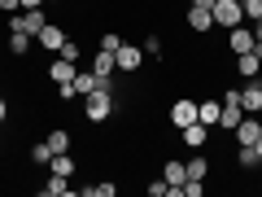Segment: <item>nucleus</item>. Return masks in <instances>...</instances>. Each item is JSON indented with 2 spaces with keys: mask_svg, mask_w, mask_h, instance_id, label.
Listing matches in <instances>:
<instances>
[{
  "mask_svg": "<svg viewBox=\"0 0 262 197\" xmlns=\"http://www.w3.org/2000/svg\"><path fill=\"white\" fill-rule=\"evenodd\" d=\"M22 9H44V0H18Z\"/></svg>",
  "mask_w": 262,
  "mask_h": 197,
  "instance_id": "c756f323",
  "label": "nucleus"
},
{
  "mask_svg": "<svg viewBox=\"0 0 262 197\" xmlns=\"http://www.w3.org/2000/svg\"><path fill=\"white\" fill-rule=\"evenodd\" d=\"M75 62H66V57H57L53 62V70H48V79H57V88H61V101L66 96H75Z\"/></svg>",
  "mask_w": 262,
  "mask_h": 197,
  "instance_id": "20e7f679",
  "label": "nucleus"
},
{
  "mask_svg": "<svg viewBox=\"0 0 262 197\" xmlns=\"http://www.w3.org/2000/svg\"><path fill=\"white\" fill-rule=\"evenodd\" d=\"M44 5H57V0H44Z\"/></svg>",
  "mask_w": 262,
  "mask_h": 197,
  "instance_id": "c9c22d12",
  "label": "nucleus"
},
{
  "mask_svg": "<svg viewBox=\"0 0 262 197\" xmlns=\"http://www.w3.org/2000/svg\"><path fill=\"white\" fill-rule=\"evenodd\" d=\"M166 188H170L166 180H153V184H149V193H153V197H166Z\"/></svg>",
  "mask_w": 262,
  "mask_h": 197,
  "instance_id": "c85d7f7f",
  "label": "nucleus"
},
{
  "mask_svg": "<svg viewBox=\"0 0 262 197\" xmlns=\"http://www.w3.org/2000/svg\"><path fill=\"white\" fill-rule=\"evenodd\" d=\"M96 84H101V75H96V70H83V75H75V96H88Z\"/></svg>",
  "mask_w": 262,
  "mask_h": 197,
  "instance_id": "f3484780",
  "label": "nucleus"
},
{
  "mask_svg": "<svg viewBox=\"0 0 262 197\" xmlns=\"http://www.w3.org/2000/svg\"><path fill=\"white\" fill-rule=\"evenodd\" d=\"M253 149H258V158H262V136H258V141H253Z\"/></svg>",
  "mask_w": 262,
  "mask_h": 197,
  "instance_id": "f704fd0d",
  "label": "nucleus"
},
{
  "mask_svg": "<svg viewBox=\"0 0 262 197\" xmlns=\"http://www.w3.org/2000/svg\"><path fill=\"white\" fill-rule=\"evenodd\" d=\"M188 27L206 35V31L214 27V18H210V9H201V5H192V9H188Z\"/></svg>",
  "mask_w": 262,
  "mask_h": 197,
  "instance_id": "4468645a",
  "label": "nucleus"
},
{
  "mask_svg": "<svg viewBox=\"0 0 262 197\" xmlns=\"http://www.w3.org/2000/svg\"><path fill=\"white\" fill-rule=\"evenodd\" d=\"M110 114H114V88L96 84L92 92H88V101H83V119L88 123H105Z\"/></svg>",
  "mask_w": 262,
  "mask_h": 197,
  "instance_id": "f257e3e1",
  "label": "nucleus"
},
{
  "mask_svg": "<svg viewBox=\"0 0 262 197\" xmlns=\"http://www.w3.org/2000/svg\"><path fill=\"white\" fill-rule=\"evenodd\" d=\"M48 149H53V153H66V149H70V131H66V127L48 131Z\"/></svg>",
  "mask_w": 262,
  "mask_h": 197,
  "instance_id": "6ab92c4d",
  "label": "nucleus"
},
{
  "mask_svg": "<svg viewBox=\"0 0 262 197\" xmlns=\"http://www.w3.org/2000/svg\"><path fill=\"white\" fill-rule=\"evenodd\" d=\"M92 70H96L101 79H110L114 70H118V57H114V53H105V48H96V57H92Z\"/></svg>",
  "mask_w": 262,
  "mask_h": 197,
  "instance_id": "9d476101",
  "label": "nucleus"
},
{
  "mask_svg": "<svg viewBox=\"0 0 262 197\" xmlns=\"http://www.w3.org/2000/svg\"><path fill=\"white\" fill-rule=\"evenodd\" d=\"M210 18H214V27H241L245 22V9H241V0H214V9H210Z\"/></svg>",
  "mask_w": 262,
  "mask_h": 197,
  "instance_id": "f03ea898",
  "label": "nucleus"
},
{
  "mask_svg": "<svg viewBox=\"0 0 262 197\" xmlns=\"http://www.w3.org/2000/svg\"><path fill=\"white\" fill-rule=\"evenodd\" d=\"M241 9H245V18L258 22V18H262V0H241Z\"/></svg>",
  "mask_w": 262,
  "mask_h": 197,
  "instance_id": "393cba45",
  "label": "nucleus"
},
{
  "mask_svg": "<svg viewBox=\"0 0 262 197\" xmlns=\"http://www.w3.org/2000/svg\"><path fill=\"white\" fill-rule=\"evenodd\" d=\"M162 180H166L170 188H175V184H184V180H188V171H184V162H166V175H162Z\"/></svg>",
  "mask_w": 262,
  "mask_h": 197,
  "instance_id": "aec40b11",
  "label": "nucleus"
},
{
  "mask_svg": "<svg viewBox=\"0 0 262 197\" xmlns=\"http://www.w3.org/2000/svg\"><path fill=\"white\" fill-rule=\"evenodd\" d=\"M5 119H9V105H5V96H0V123H5Z\"/></svg>",
  "mask_w": 262,
  "mask_h": 197,
  "instance_id": "473e14b6",
  "label": "nucleus"
},
{
  "mask_svg": "<svg viewBox=\"0 0 262 197\" xmlns=\"http://www.w3.org/2000/svg\"><path fill=\"white\" fill-rule=\"evenodd\" d=\"M144 53H149V57H162V40L149 35V40H144Z\"/></svg>",
  "mask_w": 262,
  "mask_h": 197,
  "instance_id": "cd10ccee",
  "label": "nucleus"
},
{
  "mask_svg": "<svg viewBox=\"0 0 262 197\" xmlns=\"http://www.w3.org/2000/svg\"><path fill=\"white\" fill-rule=\"evenodd\" d=\"M219 114H223V101H201V123L206 127H219Z\"/></svg>",
  "mask_w": 262,
  "mask_h": 197,
  "instance_id": "a211bd4d",
  "label": "nucleus"
},
{
  "mask_svg": "<svg viewBox=\"0 0 262 197\" xmlns=\"http://www.w3.org/2000/svg\"><path fill=\"white\" fill-rule=\"evenodd\" d=\"M236 162H241V167H258V149H253V145H241V149H236Z\"/></svg>",
  "mask_w": 262,
  "mask_h": 197,
  "instance_id": "4be33fe9",
  "label": "nucleus"
},
{
  "mask_svg": "<svg viewBox=\"0 0 262 197\" xmlns=\"http://www.w3.org/2000/svg\"><path fill=\"white\" fill-rule=\"evenodd\" d=\"M179 136H184V145H188V149H201V145H206V123H188V127L179 131Z\"/></svg>",
  "mask_w": 262,
  "mask_h": 197,
  "instance_id": "2eb2a0df",
  "label": "nucleus"
},
{
  "mask_svg": "<svg viewBox=\"0 0 262 197\" xmlns=\"http://www.w3.org/2000/svg\"><path fill=\"white\" fill-rule=\"evenodd\" d=\"M35 40H39V44H44V48H53V53H61V44H66V40H70V35H66L61 27H53V22H48V27L39 31Z\"/></svg>",
  "mask_w": 262,
  "mask_h": 197,
  "instance_id": "1a4fd4ad",
  "label": "nucleus"
},
{
  "mask_svg": "<svg viewBox=\"0 0 262 197\" xmlns=\"http://www.w3.org/2000/svg\"><path fill=\"white\" fill-rule=\"evenodd\" d=\"M192 5H201V9H214V0H192Z\"/></svg>",
  "mask_w": 262,
  "mask_h": 197,
  "instance_id": "72a5a7b5",
  "label": "nucleus"
},
{
  "mask_svg": "<svg viewBox=\"0 0 262 197\" xmlns=\"http://www.w3.org/2000/svg\"><path fill=\"white\" fill-rule=\"evenodd\" d=\"M57 57H66V62H79V44H75V40H66V44H61V53H57Z\"/></svg>",
  "mask_w": 262,
  "mask_h": 197,
  "instance_id": "bb28decb",
  "label": "nucleus"
},
{
  "mask_svg": "<svg viewBox=\"0 0 262 197\" xmlns=\"http://www.w3.org/2000/svg\"><path fill=\"white\" fill-rule=\"evenodd\" d=\"M48 158H53V149H48V141L31 149V162H35V167H48Z\"/></svg>",
  "mask_w": 262,
  "mask_h": 197,
  "instance_id": "b1692460",
  "label": "nucleus"
},
{
  "mask_svg": "<svg viewBox=\"0 0 262 197\" xmlns=\"http://www.w3.org/2000/svg\"><path fill=\"white\" fill-rule=\"evenodd\" d=\"M236 96H241L245 114H262V84H245V88H236Z\"/></svg>",
  "mask_w": 262,
  "mask_h": 197,
  "instance_id": "0eeeda50",
  "label": "nucleus"
},
{
  "mask_svg": "<svg viewBox=\"0 0 262 197\" xmlns=\"http://www.w3.org/2000/svg\"><path fill=\"white\" fill-rule=\"evenodd\" d=\"M118 70H127V75H136V70H140V62H144V48H136V44H122L118 53Z\"/></svg>",
  "mask_w": 262,
  "mask_h": 197,
  "instance_id": "423d86ee",
  "label": "nucleus"
},
{
  "mask_svg": "<svg viewBox=\"0 0 262 197\" xmlns=\"http://www.w3.org/2000/svg\"><path fill=\"white\" fill-rule=\"evenodd\" d=\"M184 171H188V180H206V158H192V162H184Z\"/></svg>",
  "mask_w": 262,
  "mask_h": 197,
  "instance_id": "5701e85b",
  "label": "nucleus"
},
{
  "mask_svg": "<svg viewBox=\"0 0 262 197\" xmlns=\"http://www.w3.org/2000/svg\"><path fill=\"white\" fill-rule=\"evenodd\" d=\"M48 171L61 175V180H70L75 175V158H70V153H53V158H48Z\"/></svg>",
  "mask_w": 262,
  "mask_h": 197,
  "instance_id": "ddd939ff",
  "label": "nucleus"
},
{
  "mask_svg": "<svg viewBox=\"0 0 262 197\" xmlns=\"http://www.w3.org/2000/svg\"><path fill=\"white\" fill-rule=\"evenodd\" d=\"M170 123H175L179 131H184L188 123H201V105H196V101H188V96H179V101L170 105Z\"/></svg>",
  "mask_w": 262,
  "mask_h": 197,
  "instance_id": "39448f33",
  "label": "nucleus"
},
{
  "mask_svg": "<svg viewBox=\"0 0 262 197\" xmlns=\"http://www.w3.org/2000/svg\"><path fill=\"white\" fill-rule=\"evenodd\" d=\"M236 70H241L245 79H258V70H262V57L249 48V53H241V57H236Z\"/></svg>",
  "mask_w": 262,
  "mask_h": 197,
  "instance_id": "9b49d317",
  "label": "nucleus"
},
{
  "mask_svg": "<svg viewBox=\"0 0 262 197\" xmlns=\"http://www.w3.org/2000/svg\"><path fill=\"white\" fill-rule=\"evenodd\" d=\"M219 101H223V114H219V127H223V131H236V123L245 119V105H241V96H236V88H232V92H223Z\"/></svg>",
  "mask_w": 262,
  "mask_h": 197,
  "instance_id": "7ed1b4c3",
  "label": "nucleus"
},
{
  "mask_svg": "<svg viewBox=\"0 0 262 197\" xmlns=\"http://www.w3.org/2000/svg\"><path fill=\"white\" fill-rule=\"evenodd\" d=\"M96 48H105V53H118V48H122V40L110 31V35H101V44H96Z\"/></svg>",
  "mask_w": 262,
  "mask_h": 197,
  "instance_id": "a878e982",
  "label": "nucleus"
},
{
  "mask_svg": "<svg viewBox=\"0 0 262 197\" xmlns=\"http://www.w3.org/2000/svg\"><path fill=\"white\" fill-rule=\"evenodd\" d=\"M258 136H262V123L253 119V114H245V119L236 123V145H253Z\"/></svg>",
  "mask_w": 262,
  "mask_h": 197,
  "instance_id": "6e6552de",
  "label": "nucleus"
},
{
  "mask_svg": "<svg viewBox=\"0 0 262 197\" xmlns=\"http://www.w3.org/2000/svg\"><path fill=\"white\" fill-rule=\"evenodd\" d=\"M0 9H22L18 0H0Z\"/></svg>",
  "mask_w": 262,
  "mask_h": 197,
  "instance_id": "2f4dec72",
  "label": "nucleus"
},
{
  "mask_svg": "<svg viewBox=\"0 0 262 197\" xmlns=\"http://www.w3.org/2000/svg\"><path fill=\"white\" fill-rule=\"evenodd\" d=\"M227 44H232V53H236V57H241V53H249V48H253V31H245V27H232Z\"/></svg>",
  "mask_w": 262,
  "mask_h": 197,
  "instance_id": "f8f14e48",
  "label": "nucleus"
},
{
  "mask_svg": "<svg viewBox=\"0 0 262 197\" xmlns=\"http://www.w3.org/2000/svg\"><path fill=\"white\" fill-rule=\"evenodd\" d=\"M253 44H262V18H258V27H253Z\"/></svg>",
  "mask_w": 262,
  "mask_h": 197,
  "instance_id": "7c9ffc66",
  "label": "nucleus"
},
{
  "mask_svg": "<svg viewBox=\"0 0 262 197\" xmlns=\"http://www.w3.org/2000/svg\"><path fill=\"white\" fill-rule=\"evenodd\" d=\"M31 40H35V35H27V31H9V53H13V57H27Z\"/></svg>",
  "mask_w": 262,
  "mask_h": 197,
  "instance_id": "dca6fc26",
  "label": "nucleus"
},
{
  "mask_svg": "<svg viewBox=\"0 0 262 197\" xmlns=\"http://www.w3.org/2000/svg\"><path fill=\"white\" fill-rule=\"evenodd\" d=\"M39 193H44V197H66V193H70V184H66L61 175H53V180H48L44 188H39Z\"/></svg>",
  "mask_w": 262,
  "mask_h": 197,
  "instance_id": "412c9836",
  "label": "nucleus"
}]
</instances>
